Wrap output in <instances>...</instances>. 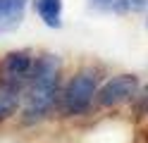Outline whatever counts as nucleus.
Wrapping results in <instances>:
<instances>
[{"label": "nucleus", "mask_w": 148, "mask_h": 143, "mask_svg": "<svg viewBox=\"0 0 148 143\" xmlns=\"http://www.w3.org/2000/svg\"><path fill=\"white\" fill-rule=\"evenodd\" d=\"M60 57L45 53L36 57L29 83L24 86V110L22 122L36 124L45 119L60 100Z\"/></svg>", "instance_id": "1"}, {"label": "nucleus", "mask_w": 148, "mask_h": 143, "mask_svg": "<svg viewBox=\"0 0 148 143\" xmlns=\"http://www.w3.org/2000/svg\"><path fill=\"white\" fill-rule=\"evenodd\" d=\"M98 79H100L98 69L86 67V69H79L67 81L64 91L60 93V107L67 117H81L91 110L98 93Z\"/></svg>", "instance_id": "2"}, {"label": "nucleus", "mask_w": 148, "mask_h": 143, "mask_svg": "<svg viewBox=\"0 0 148 143\" xmlns=\"http://www.w3.org/2000/svg\"><path fill=\"white\" fill-rule=\"evenodd\" d=\"M138 86H141V81L136 74H117L112 79H108L103 86H98L96 103L100 107H117V105L134 98Z\"/></svg>", "instance_id": "3"}, {"label": "nucleus", "mask_w": 148, "mask_h": 143, "mask_svg": "<svg viewBox=\"0 0 148 143\" xmlns=\"http://www.w3.org/2000/svg\"><path fill=\"white\" fill-rule=\"evenodd\" d=\"M34 62L36 57L29 53V50H12L5 55L3 60V79L12 81L17 86H24L29 83V76L34 72Z\"/></svg>", "instance_id": "4"}, {"label": "nucleus", "mask_w": 148, "mask_h": 143, "mask_svg": "<svg viewBox=\"0 0 148 143\" xmlns=\"http://www.w3.org/2000/svg\"><path fill=\"white\" fill-rule=\"evenodd\" d=\"M29 0H0V34L14 31L24 22Z\"/></svg>", "instance_id": "5"}, {"label": "nucleus", "mask_w": 148, "mask_h": 143, "mask_svg": "<svg viewBox=\"0 0 148 143\" xmlns=\"http://www.w3.org/2000/svg\"><path fill=\"white\" fill-rule=\"evenodd\" d=\"M22 95H24V88L22 86H17L12 81H7L0 76V122L10 119L12 114L17 112L22 103Z\"/></svg>", "instance_id": "6"}, {"label": "nucleus", "mask_w": 148, "mask_h": 143, "mask_svg": "<svg viewBox=\"0 0 148 143\" xmlns=\"http://www.w3.org/2000/svg\"><path fill=\"white\" fill-rule=\"evenodd\" d=\"M34 7L45 26L50 29L62 26V0H34Z\"/></svg>", "instance_id": "7"}, {"label": "nucleus", "mask_w": 148, "mask_h": 143, "mask_svg": "<svg viewBox=\"0 0 148 143\" xmlns=\"http://www.w3.org/2000/svg\"><path fill=\"white\" fill-rule=\"evenodd\" d=\"M148 10V0H115L112 5V12L117 14H129V12H143Z\"/></svg>", "instance_id": "8"}, {"label": "nucleus", "mask_w": 148, "mask_h": 143, "mask_svg": "<svg viewBox=\"0 0 148 143\" xmlns=\"http://www.w3.org/2000/svg\"><path fill=\"white\" fill-rule=\"evenodd\" d=\"M88 5L93 10H98V12H110L112 5H115V0H88Z\"/></svg>", "instance_id": "9"}, {"label": "nucleus", "mask_w": 148, "mask_h": 143, "mask_svg": "<svg viewBox=\"0 0 148 143\" xmlns=\"http://www.w3.org/2000/svg\"><path fill=\"white\" fill-rule=\"evenodd\" d=\"M146 24H148V19H146Z\"/></svg>", "instance_id": "10"}]
</instances>
